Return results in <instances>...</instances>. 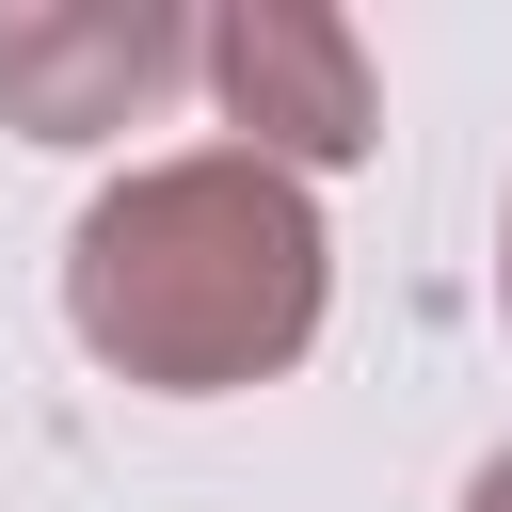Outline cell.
I'll use <instances>...</instances> for the list:
<instances>
[{
	"label": "cell",
	"mask_w": 512,
	"mask_h": 512,
	"mask_svg": "<svg viewBox=\"0 0 512 512\" xmlns=\"http://www.w3.org/2000/svg\"><path fill=\"white\" fill-rule=\"evenodd\" d=\"M192 64V32L176 16H0V112L32 128V144H80V128H128L160 80Z\"/></svg>",
	"instance_id": "cell-2"
},
{
	"label": "cell",
	"mask_w": 512,
	"mask_h": 512,
	"mask_svg": "<svg viewBox=\"0 0 512 512\" xmlns=\"http://www.w3.org/2000/svg\"><path fill=\"white\" fill-rule=\"evenodd\" d=\"M64 304L128 384H176V400L192 384H256V368H288L320 336V224L256 144L160 160V176L80 208Z\"/></svg>",
	"instance_id": "cell-1"
},
{
	"label": "cell",
	"mask_w": 512,
	"mask_h": 512,
	"mask_svg": "<svg viewBox=\"0 0 512 512\" xmlns=\"http://www.w3.org/2000/svg\"><path fill=\"white\" fill-rule=\"evenodd\" d=\"M208 64H224L240 128H272L288 160H352V144H368V64H352L336 16H224Z\"/></svg>",
	"instance_id": "cell-3"
},
{
	"label": "cell",
	"mask_w": 512,
	"mask_h": 512,
	"mask_svg": "<svg viewBox=\"0 0 512 512\" xmlns=\"http://www.w3.org/2000/svg\"><path fill=\"white\" fill-rule=\"evenodd\" d=\"M480 512H512V464H480Z\"/></svg>",
	"instance_id": "cell-4"
}]
</instances>
